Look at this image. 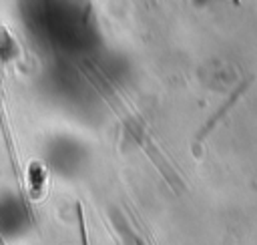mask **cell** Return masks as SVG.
I'll return each mask as SVG.
<instances>
[{
    "mask_svg": "<svg viewBox=\"0 0 257 245\" xmlns=\"http://www.w3.org/2000/svg\"><path fill=\"white\" fill-rule=\"evenodd\" d=\"M251 80H253V76L249 74V76H245V78H243V80H241V82L235 86V90H233V92L229 94V98H227V100L221 104V108H219V110H217V112H215V114H213V116H211V118L205 122V127H203L199 133H197V141H203V139H205V137H207V135H209V133L215 129V125H217V122H219V120H221V118H223V116L229 112V108H231V106L237 102V98H239V96L245 92V88L251 84Z\"/></svg>",
    "mask_w": 257,
    "mask_h": 245,
    "instance_id": "obj_1",
    "label": "cell"
},
{
    "mask_svg": "<svg viewBox=\"0 0 257 245\" xmlns=\"http://www.w3.org/2000/svg\"><path fill=\"white\" fill-rule=\"evenodd\" d=\"M76 217H78V229H80V243L88 245V235H86V225H84V215H82L80 203H76Z\"/></svg>",
    "mask_w": 257,
    "mask_h": 245,
    "instance_id": "obj_2",
    "label": "cell"
},
{
    "mask_svg": "<svg viewBox=\"0 0 257 245\" xmlns=\"http://www.w3.org/2000/svg\"><path fill=\"white\" fill-rule=\"evenodd\" d=\"M137 245H145V243H143V241H141V239H137Z\"/></svg>",
    "mask_w": 257,
    "mask_h": 245,
    "instance_id": "obj_3",
    "label": "cell"
}]
</instances>
